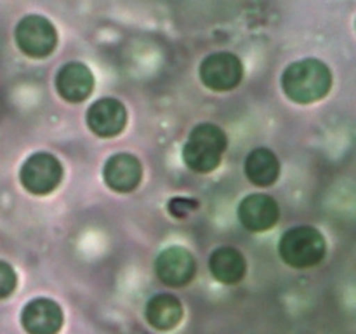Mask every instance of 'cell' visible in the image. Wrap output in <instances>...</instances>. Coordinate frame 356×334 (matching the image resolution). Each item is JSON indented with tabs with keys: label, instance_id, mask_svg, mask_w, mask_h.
Returning <instances> with one entry per match:
<instances>
[{
	"label": "cell",
	"instance_id": "cell-13",
	"mask_svg": "<svg viewBox=\"0 0 356 334\" xmlns=\"http://www.w3.org/2000/svg\"><path fill=\"white\" fill-rule=\"evenodd\" d=\"M146 320L156 331H172L183 320V305L172 294H156L146 303Z\"/></svg>",
	"mask_w": 356,
	"mask_h": 334
},
{
	"label": "cell",
	"instance_id": "cell-1",
	"mask_svg": "<svg viewBox=\"0 0 356 334\" xmlns=\"http://www.w3.org/2000/svg\"><path fill=\"white\" fill-rule=\"evenodd\" d=\"M282 87L294 103H315L329 94L332 73L320 59H302L287 66L282 77Z\"/></svg>",
	"mask_w": 356,
	"mask_h": 334
},
{
	"label": "cell",
	"instance_id": "cell-16",
	"mask_svg": "<svg viewBox=\"0 0 356 334\" xmlns=\"http://www.w3.org/2000/svg\"><path fill=\"white\" fill-rule=\"evenodd\" d=\"M17 285V275L6 261H0V299L9 298Z\"/></svg>",
	"mask_w": 356,
	"mask_h": 334
},
{
	"label": "cell",
	"instance_id": "cell-12",
	"mask_svg": "<svg viewBox=\"0 0 356 334\" xmlns=\"http://www.w3.org/2000/svg\"><path fill=\"white\" fill-rule=\"evenodd\" d=\"M56 89L59 96L70 103H80L87 100L94 90V75L83 63H68L56 77Z\"/></svg>",
	"mask_w": 356,
	"mask_h": 334
},
{
	"label": "cell",
	"instance_id": "cell-4",
	"mask_svg": "<svg viewBox=\"0 0 356 334\" xmlns=\"http://www.w3.org/2000/svg\"><path fill=\"white\" fill-rule=\"evenodd\" d=\"M14 37L17 47L30 58H47L58 45V31L54 24L38 14L23 17L17 23Z\"/></svg>",
	"mask_w": 356,
	"mask_h": 334
},
{
	"label": "cell",
	"instance_id": "cell-14",
	"mask_svg": "<svg viewBox=\"0 0 356 334\" xmlns=\"http://www.w3.org/2000/svg\"><path fill=\"white\" fill-rule=\"evenodd\" d=\"M211 273L222 284H238L247 273V263L242 253L233 247H219L209 260Z\"/></svg>",
	"mask_w": 356,
	"mask_h": 334
},
{
	"label": "cell",
	"instance_id": "cell-9",
	"mask_svg": "<svg viewBox=\"0 0 356 334\" xmlns=\"http://www.w3.org/2000/svg\"><path fill=\"white\" fill-rule=\"evenodd\" d=\"M127 122L125 106L115 97H101L87 111V124L94 134L101 138L118 136Z\"/></svg>",
	"mask_w": 356,
	"mask_h": 334
},
{
	"label": "cell",
	"instance_id": "cell-10",
	"mask_svg": "<svg viewBox=\"0 0 356 334\" xmlns=\"http://www.w3.org/2000/svg\"><path fill=\"white\" fill-rule=\"evenodd\" d=\"M280 216L277 200L270 195L252 193L240 202L238 218L250 232H266L273 228Z\"/></svg>",
	"mask_w": 356,
	"mask_h": 334
},
{
	"label": "cell",
	"instance_id": "cell-2",
	"mask_svg": "<svg viewBox=\"0 0 356 334\" xmlns=\"http://www.w3.org/2000/svg\"><path fill=\"white\" fill-rule=\"evenodd\" d=\"M228 146L225 131L216 124H198L183 148L184 164L195 173H211L221 164Z\"/></svg>",
	"mask_w": 356,
	"mask_h": 334
},
{
	"label": "cell",
	"instance_id": "cell-6",
	"mask_svg": "<svg viewBox=\"0 0 356 334\" xmlns=\"http://www.w3.org/2000/svg\"><path fill=\"white\" fill-rule=\"evenodd\" d=\"M243 65L232 52H214L200 65V79L212 90H232L242 82Z\"/></svg>",
	"mask_w": 356,
	"mask_h": 334
},
{
	"label": "cell",
	"instance_id": "cell-11",
	"mask_svg": "<svg viewBox=\"0 0 356 334\" xmlns=\"http://www.w3.org/2000/svg\"><path fill=\"white\" fill-rule=\"evenodd\" d=\"M104 183L118 193H129L138 188L143 177L141 162L131 153H117L110 157L103 169Z\"/></svg>",
	"mask_w": 356,
	"mask_h": 334
},
{
	"label": "cell",
	"instance_id": "cell-5",
	"mask_svg": "<svg viewBox=\"0 0 356 334\" xmlns=\"http://www.w3.org/2000/svg\"><path fill=\"white\" fill-rule=\"evenodd\" d=\"M21 184L33 195H47L63 180V166L52 153L38 152L24 160L19 173Z\"/></svg>",
	"mask_w": 356,
	"mask_h": 334
},
{
	"label": "cell",
	"instance_id": "cell-3",
	"mask_svg": "<svg viewBox=\"0 0 356 334\" xmlns=\"http://www.w3.org/2000/svg\"><path fill=\"white\" fill-rule=\"evenodd\" d=\"M278 253L289 267L312 268L325 257V239L313 226H296L282 235Z\"/></svg>",
	"mask_w": 356,
	"mask_h": 334
},
{
	"label": "cell",
	"instance_id": "cell-7",
	"mask_svg": "<svg viewBox=\"0 0 356 334\" xmlns=\"http://www.w3.org/2000/svg\"><path fill=\"white\" fill-rule=\"evenodd\" d=\"M156 275L169 287H183L190 284L197 271L193 254L181 246L167 247L156 257Z\"/></svg>",
	"mask_w": 356,
	"mask_h": 334
},
{
	"label": "cell",
	"instance_id": "cell-8",
	"mask_svg": "<svg viewBox=\"0 0 356 334\" xmlns=\"http://www.w3.org/2000/svg\"><path fill=\"white\" fill-rule=\"evenodd\" d=\"M21 324L28 334H58L65 324V315L54 299L35 298L24 305Z\"/></svg>",
	"mask_w": 356,
	"mask_h": 334
},
{
	"label": "cell",
	"instance_id": "cell-15",
	"mask_svg": "<svg viewBox=\"0 0 356 334\" xmlns=\"http://www.w3.org/2000/svg\"><path fill=\"white\" fill-rule=\"evenodd\" d=\"M245 174L257 186H270L280 174V162L268 148H256L245 160Z\"/></svg>",
	"mask_w": 356,
	"mask_h": 334
}]
</instances>
